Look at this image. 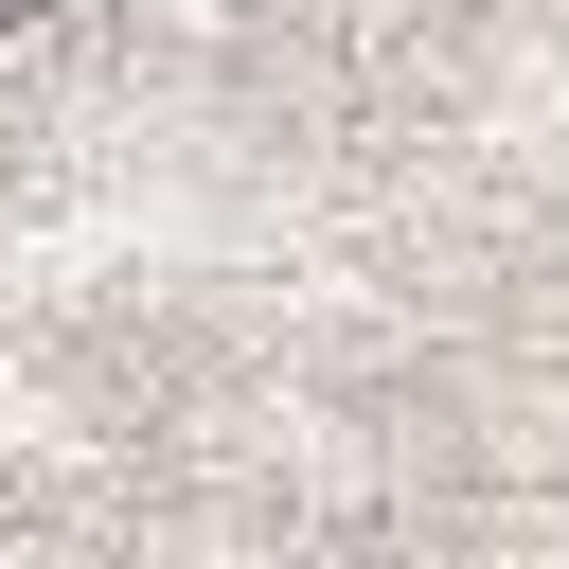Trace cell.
Masks as SVG:
<instances>
[{
    "instance_id": "cell-1",
    "label": "cell",
    "mask_w": 569,
    "mask_h": 569,
    "mask_svg": "<svg viewBox=\"0 0 569 569\" xmlns=\"http://www.w3.org/2000/svg\"><path fill=\"white\" fill-rule=\"evenodd\" d=\"M0 18H36V0H0Z\"/></svg>"
}]
</instances>
